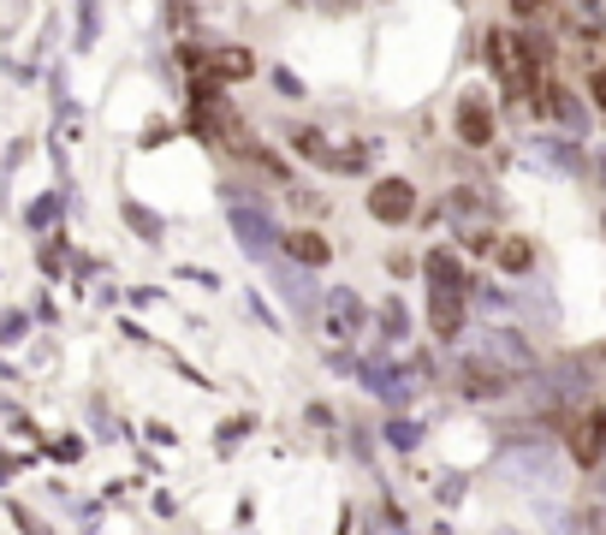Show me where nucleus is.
<instances>
[{"mask_svg":"<svg viewBox=\"0 0 606 535\" xmlns=\"http://www.w3.org/2000/svg\"><path fill=\"white\" fill-rule=\"evenodd\" d=\"M565 440H570V458H577L583 470H595L606 458V405H595L577 428H565Z\"/></svg>","mask_w":606,"mask_h":535,"instance_id":"obj_3","label":"nucleus"},{"mask_svg":"<svg viewBox=\"0 0 606 535\" xmlns=\"http://www.w3.org/2000/svg\"><path fill=\"white\" fill-rule=\"evenodd\" d=\"M286 256H291V262H304V268H327L334 245H327L316 227H298V232H286Z\"/></svg>","mask_w":606,"mask_h":535,"instance_id":"obj_5","label":"nucleus"},{"mask_svg":"<svg viewBox=\"0 0 606 535\" xmlns=\"http://www.w3.org/2000/svg\"><path fill=\"white\" fill-rule=\"evenodd\" d=\"M369 215L380 220V227H405V220L417 215V185L410 179H380L369 191Z\"/></svg>","mask_w":606,"mask_h":535,"instance_id":"obj_1","label":"nucleus"},{"mask_svg":"<svg viewBox=\"0 0 606 535\" xmlns=\"http://www.w3.org/2000/svg\"><path fill=\"white\" fill-rule=\"evenodd\" d=\"M506 7H511L517 24H542V19H553V0H506Z\"/></svg>","mask_w":606,"mask_h":535,"instance_id":"obj_9","label":"nucleus"},{"mask_svg":"<svg viewBox=\"0 0 606 535\" xmlns=\"http://www.w3.org/2000/svg\"><path fill=\"white\" fill-rule=\"evenodd\" d=\"M506 387H511V375L499 369V364H464V369H458V393H464V399H476V405L499 399Z\"/></svg>","mask_w":606,"mask_h":535,"instance_id":"obj_4","label":"nucleus"},{"mask_svg":"<svg viewBox=\"0 0 606 535\" xmlns=\"http://www.w3.org/2000/svg\"><path fill=\"white\" fill-rule=\"evenodd\" d=\"M291 149L304 155V161H321V167H334V149H327V137L316 126H304V131H291Z\"/></svg>","mask_w":606,"mask_h":535,"instance_id":"obj_7","label":"nucleus"},{"mask_svg":"<svg viewBox=\"0 0 606 535\" xmlns=\"http://www.w3.org/2000/svg\"><path fill=\"white\" fill-rule=\"evenodd\" d=\"M494 256H499V268H506V274H524V268L535 262V250H529V238H506V245H499Z\"/></svg>","mask_w":606,"mask_h":535,"instance_id":"obj_8","label":"nucleus"},{"mask_svg":"<svg viewBox=\"0 0 606 535\" xmlns=\"http://www.w3.org/2000/svg\"><path fill=\"white\" fill-rule=\"evenodd\" d=\"M250 72H256V55H250V48H238V42H227V48H215L209 83H238V78H250Z\"/></svg>","mask_w":606,"mask_h":535,"instance_id":"obj_6","label":"nucleus"},{"mask_svg":"<svg viewBox=\"0 0 606 535\" xmlns=\"http://www.w3.org/2000/svg\"><path fill=\"white\" fill-rule=\"evenodd\" d=\"M453 131H458V143L488 149V143H494V108H488V101H481L476 90H470V96H458V108H453Z\"/></svg>","mask_w":606,"mask_h":535,"instance_id":"obj_2","label":"nucleus"},{"mask_svg":"<svg viewBox=\"0 0 606 535\" xmlns=\"http://www.w3.org/2000/svg\"><path fill=\"white\" fill-rule=\"evenodd\" d=\"M588 101L606 113V66H595V72H588Z\"/></svg>","mask_w":606,"mask_h":535,"instance_id":"obj_10","label":"nucleus"}]
</instances>
